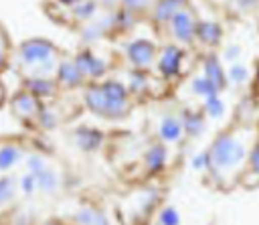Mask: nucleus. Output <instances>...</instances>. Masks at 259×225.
Wrapping results in <instances>:
<instances>
[{
    "label": "nucleus",
    "instance_id": "nucleus-40",
    "mask_svg": "<svg viewBox=\"0 0 259 225\" xmlns=\"http://www.w3.org/2000/svg\"><path fill=\"white\" fill-rule=\"evenodd\" d=\"M57 2H59L61 6H69V8H71V6H73V4H77L79 0H57Z\"/></svg>",
    "mask_w": 259,
    "mask_h": 225
},
{
    "label": "nucleus",
    "instance_id": "nucleus-16",
    "mask_svg": "<svg viewBox=\"0 0 259 225\" xmlns=\"http://www.w3.org/2000/svg\"><path fill=\"white\" fill-rule=\"evenodd\" d=\"M158 134L166 142H178L182 138L184 130H182V124L176 116H164L160 126H158Z\"/></svg>",
    "mask_w": 259,
    "mask_h": 225
},
{
    "label": "nucleus",
    "instance_id": "nucleus-26",
    "mask_svg": "<svg viewBox=\"0 0 259 225\" xmlns=\"http://www.w3.org/2000/svg\"><path fill=\"white\" fill-rule=\"evenodd\" d=\"M16 189L24 197H32L34 193H38L36 191V178H34V174H30V172L24 170L20 176H16Z\"/></svg>",
    "mask_w": 259,
    "mask_h": 225
},
{
    "label": "nucleus",
    "instance_id": "nucleus-4",
    "mask_svg": "<svg viewBox=\"0 0 259 225\" xmlns=\"http://www.w3.org/2000/svg\"><path fill=\"white\" fill-rule=\"evenodd\" d=\"M8 107H10V111H12V116L16 118V120H20L22 124H28V126H32L34 124V118H36V114H38V107H40V103L42 101H38L34 95H30L26 89H18V91H14L8 99Z\"/></svg>",
    "mask_w": 259,
    "mask_h": 225
},
{
    "label": "nucleus",
    "instance_id": "nucleus-15",
    "mask_svg": "<svg viewBox=\"0 0 259 225\" xmlns=\"http://www.w3.org/2000/svg\"><path fill=\"white\" fill-rule=\"evenodd\" d=\"M202 77H206L219 91L227 87V73H225V69H223V65H221V61L217 57H206V61H204V75Z\"/></svg>",
    "mask_w": 259,
    "mask_h": 225
},
{
    "label": "nucleus",
    "instance_id": "nucleus-38",
    "mask_svg": "<svg viewBox=\"0 0 259 225\" xmlns=\"http://www.w3.org/2000/svg\"><path fill=\"white\" fill-rule=\"evenodd\" d=\"M6 99H8V95H6V87H4V83L0 81V107L6 103Z\"/></svg>",
    "mask_w": 259,
    "mask_h": 225
},
{
    "label": "nucleus",
    "instance_id": "nucleus-31",
    "mask_svg": "<svg viewBox=\"0 0 259 225\" xmlns=\"http://www.w3.org/2000/svg\"><path fill=\"white\" fill-rule=\"evenodd\" d=\"M97 213H99V211H95V209H91V207H83V209H79V211L75 213V221H77V225H95Z\"/></svg>",
    "mask_w": 259,
    "mask_h": 225
},
{
    "label": "nucleus",
    "instance_id": "nucleus-35",
    "mask_svg": "<svg viewBox=\"0 0 259 225\" xmlns=\"http://www.w3.org/2000/svg\"><path fill=\"white\" fill-rule=\"evenodd\" d=\"M249 166H251V170L259 176V146H255V148L251 150V154H249Z\"/></svg>",
    "mask_w": 259,
    "mask_h": 225
},
{
    "label": "nucleus",
    "instance_id": "nucleus-5",
    "mask_svg": "<svg viewBox=\"0 0 259 225\" xmlns=\"http://www.w3.org/2000/svg\"><path fill=\"white\" fill-rule=\"evenodd\" d=\"M73 63L77 65V69L81 71V75H83L85 79H93V81H97V79H101V77L107 73V65H105V61H103L101 57H97L91 49H83V51H79V53L75 55Z\"/></svg>",
    "mask_w": 259,
    "mask_h": 225
},
{
    "label": "nucleus",
    "instance_id": "nucleus-8",
    "mask_svg": "<svg viewBox=\"0 0 259 225\" xmlns=\"http://www.w3.org/2000/svg\"><path fill=\"white\" fill-rule=\"evenodd\" d=\"M55 81L59 85V89H79L85 85V77L81 75V71L77 69V65L73 63V59H65L57 63V71H55Z\"/></svg>",
    "mask_w": 259,
    "mask_h": 225
},
{
    "label": "nucleus",
    "instance_id": "nucleus-9",
    "mask_svg": "<svg viewBox=\"0 0 259 225\" xmlns=\"http://www.w3.org/2000/svg\"><path fill=\"white\" fill-rule=\"evenodd\" d=\"M103 140H105L103 132L97 130V128H93V126H77L73 130V142L83 152H95V150H99L103 146Z\"/></svg>",
    "mask_w": 259,
    "mask_h": 225
},
{
    "label": "nucleus",
    "instance_id": "nucleus-36",
    "mask_svg": "<svg viewBox=\"0 0 259 225\" xmlns=\"http://www.w3.org/2000/svg\"><path fill=\"white\" fill-rule=\"evenodd\" d=\"M239 53H241V49H239V47H229V51L225 53V57H227L229 61H233V59H235Z\"/></svg>",
    "mask_w": 259,
    "mask_h": 225
},
{
    "label": "nucleus",
    "instance_id": "nucleus-37",
    "mask_svg": "<svg viewBox=\"0 0 259 225\" xmlns=\"http://www.w3.org/2000/svg\"><path fill=\"white\" fill-rule=\"evenodd\" d=\"M95 225H109V219L99 211V213H97V219H95Z\"/></svg>",
    "mask_w": 259,
    "mask_h": 225
},
{
    "label": "nucleus",
    "instance_id": "nucleus-30",
    "mask_svg": "<svg viewBox=\"0 0 259 225\" xmlns=\"http://www.w3.org/2000/svg\"><path fill=\"white\" fill-rule=\"evenodd\" d=\"M148 87V77H146V73H142V69H134L132 73H130V89L132 91H144Z\"/></svg>",
    "mask_w": 259,
    "mask_h": 225
},
{
    "label": "nucleus",
    "instance_id": "nucleus-10",
    "mask_svg": "<svg viewBox=\"0 0 259 225\" xmlns=\"http://www.w3.org/2000/svg\"><path fill=\"white\" fill-rule=\"evenodd\" d=\"M24 158V148L16 140H0V174L12 172Z\"/></svg>",
    "mask_w": 259,
    "mask_h": 225
},
{
    "label": "nucleus",
    "instance_id": "nucleus-23",
    "mask_svg": "<svg viewBox=\"0 0 259 225\" xmlns=\"http://www.w3.org/2000/svg\"><path fill=\"white\" fill-rule=\"evenodd\" d=\"M97 8H99V6L95 4V0H79L77 4H73V6H71V14H73L77 20L89 22V20H93V18H95Z\"/></svg>",
    "mask_w": 259,
    "mask_h": 225
},
{
    "label": "nucleus",
    "instance_id": "nucleus-21",
    "mask_svg": "<svg viewBox=\"0 0 259 225\" xmlns=\"http://www.w3.org/2000/svg\"><path fill=\"white\" fill-rule=\"evenodd\" d=\"M182 6H184V0H158L156 10H154V16H156V20L166 22V20H170Z\"/></svg>",
    "mask_w": 259,
    "mask_h": 225
},
{
    "label": "nucleus",
    "instance_id": "nucleus-3",
    "mask_svg": "<svg viewBox=\"0 0 259 225\" xmlns=\"http://www.w3.org/2000/svg\"><path fill=\"white\" fill-rule=\"evenodd\" d=\"M99 85H101L103 95H105V101H107V114H105V118H109V120L123 118L125 111H127V105H130L127 87L121 81H117V79H107V81H101Z\"/></svg>",
    "mask_w": 259,
    "mask_h": 225
},
{
    "label": "nucleus",
    "instance_id": "nucleus-33",
    "mask_svg": "<svg viewBox=\"0 0 259 225\" xmlns=\"http://www.w3.org/2000/svg\"><path fill=\"white\" fill-rule=\"evenodd\" d=\"M190 166H192L194 170H204V168H208V166H210V160H208V152H200V154L192 156V160H190Z\"/></svg>",
    "mask_w": 259,
    "mask_h": 225
},
{
    "label": "nucleus",
    "instance_id": "nucleus-19",
    "mask_svg": "<svg viewBox=\"0 0 259 225\" xmlns=\"http://www.w3.org/2000/svg\"><path fill=\"white\" fill-rule=\"evenodd\" d=\"M34 124H36L40 130H45V132H51V130H55V128L59 126V114L53 109V105H51L49 101H42V103H40L38 114H36V118H34Z\"/></svg>",
    "mask_w": 259,
    "mask_h": 225
},
{
    "label": "nucleus",
    "instance_id": "nucleus-34",
    "mask_svg": "<svg viewBox=\"0 0 259 225\" xmlns=\"http://www.w3.org/2000/svg\"><path fill=\"white\" fill-rule=\"evenodd\" d=\"M148 2L150 0H121V6L127 12H138V10H144L148 6Z\"/></svg>",
    "mask_w": 259,
    "mask_h": 225
},
{
    "label": "nucleus",
    "instance_id": "nucleus-32",
    "mask_svg": "<svg viewBox=\"0 0 259 225\" xmlns=\"http://www.w3.org/2000/svg\"><path fill=\"white\" fill-rule=\"evenodd\" d=\"M158 219H160V225H180V213L174 207H164Z\"/></svg>",
    "mask_w": 259,
    "mask_h": 225
},
{
    "label": "nucleus",
    "instance_id": "nucleus-6",
    "mask_svg": "<svg viewBox=\"0 0 259 225\" xmlns=\"http://www.w3.org/2000/svg\"><path fill=\"white\" fill-rule=\"evenodd\" d=\"M22 89H26L38 101H51L59 93V85H57L55 77H40V75H24Z\"/></svg>",
    "mask_w": 259,
    "mask_h": 225
},
{
    "label": "nucleus",
    "instance_id": "nucleus-1",
    "mask_svg": "<svg viewBox=\"0 0 259 225\" xmlns=\"http://www.w3.org/2000/svg\"><path fill=\"white\" fill-rule=\"evenodd\" d=\"M14 65L24 75H40V77H55L57 71V45L45 36H30L18 43L12 51Z\"/></svg>",
    "mask_w": 259,
    "mask_h": 225
},
{
    "label": "nucleus",
    "instance_id": "nucleus-27",
    "mask_svg": "<svg viewBox=\"0 0 259 225\" xmlns=\"http://www.w3.org/2000/svg\"><path fill=\"white\" fill-rule=\"evenodd\" d=\"M192 91L196 93V95H200V97H210V95H219V89L206 79V77H196L194 81H192Z\"/></svg>",
    "mask_w": 259,
    "mask_h": 225
},
{
    "label": "nucleus",
    "instance_id": "nucleus-13",
    "mask_svg": "<svg viewBox=\"0 0 259 225\" xmlns=\"http://www.w3.org/2000/svg\"><path fill=\"white\" fill-rule=\"evenodd\" d=\"M170 22H172V32H174V36H176L180 43H190V41H192V36H194V20H192V16H190L188 12L178 10V12L170 18Z\"/></svg>",
    "mask_w": 259,
    "mask_h": 225
},
{
    "label": "nucleus",
    "instance_id": "nucleus-14",
    "mask_svg": "<svg viewBox=\"0 0 259 225\" xmlns=\"http://www.w3.org/2000/svg\"><path fill=\"white\" fill-rule=\"evenodd\" d=\"M194 34H196V39H198L200 43L210 45V47L219 45V41L223 39L221 26H219L217 22H210V20H202V22L194 24Z\"/></svg>",
    "mask_w": 259,
    "mask_h": 225
},
{
    "label": "nucleus",
    "instance_id": "nucleus-7",
    "mask_svg": "<svg viewBox=\"0 0 259 225\" xmlns=\"http://www.w3.org/2000/svg\"><path fill=\"white\" fill-rule=\"evenodd\" d=\"M127 59L136 69H148L156 59V47L152 41L136 39L127 45Z\"/></svg>",
    "mask_w": 259,
    "mask_h": 225
},
{
    "label": "nucleus",
    "instance_id": "nucleus-20",
    "mask_svg": "<svg viewBox=\"0 0 259 225\" xmlns=\"http://www.w3.org/2000/svg\"><path fill=\"white\" fill-rule=\"evenodd\" d=\"M180 124H182V130H184L188 136H200V134L204 132V118H202V114H196V111H182Z\"/></svg>",
    "mask_w": 259,
    "mask_h": 225
},
{
    "label": "nucleus",
    "instance_id": "nucleus-22",
    "mask_svg": "<svg viewBox=\"0 0 259 225\" xmlns=\"http://www.w3.org/2000/svg\"><path fill=\"white\" fill-rule=\"evenodd\" d=\"M18 189H16V176L8 174H0V207L8 205L14 201Z\"/></svg>",
    "mask_w": 259,
    "mask_h": 225
},
{
    "label": "nucleus",
    "instance_id": "nucleus-28",
    "mask_svg": "<svg viewBox=\"0 0 259 225\" xmlns=\"http://www.w3.org/2000/svg\"><path fill=\"white\" fill-rule=\"evenodd\" d=\"M204 111H206L210 118H214V120L223 118V114H225V103H223V99H221L219 95L206 97V99H204Z\"/></svg>",
    "mask_w": 259,
    "mask_h": 225
},
{
    "label": "nucleus",
    "instance_id": "nucleus-12",
    "mask_svg": "<svg viewBox=\"0 0 259 225\" xmlns=\"http://www.w3.org/2000/svg\"><path fill=\"white\" fill-rule=\"evenodd\" d=\"M180 67H182V49L174 47V45H168L160 59H158V69L164 77H174L180 73Z\"/></svg>",
    "mask_w": 259,
    "mask_h": 225
},
{
    "label": "nucleus",
    "instance_id": "nucleus-11",
    "mask_svg": "<svg viewBox=\"0 0 259 225\" xmlns=\"http://www.w3.org/2000/svg\"><path fill=\"white\" fill-rule=\"evenodd\" d=\"M83 103H85V107L93 116L105 118V114H107V101H105L103 89H101V85L97 81H91V83L85 85V89H83Z\"/></svg>",
    "mask_w": 259,
    "mask_h": 225
},
{
    "label": "nucleus",
    "instance_id": "nucleus-41",
    "mask_svg": "<svg viewBox=\"0 0 259 225\" xmlns=\"http://www.w3.org/2000/svg\"><path fill=\"white\" fill-rule=\"evenodd\" d=\"M45 225H59V223H45Z\"/></svg>",
    "mask_w": 259,
    "mask_h": 225
},
{
    "label": "nucleus",
    "instance_id": "nucleus-17",
    "mask_svg": "<svg viewBox=\"0 0 259 225\" xmlns=\"http://www.w3.org/2000/svg\"><path fill=\"white\" fill-rule=\"evenodd\" d=\"M166 158H168V150L164 144H152L144 154V162H146V168L150 172L162 170L166 166Z\"/></svg>",
    "mask_w": 259,
    "mask_h": 225
},
{
    "label": "nucleus",
    "instance_id": "nucleus-2",
    "mask_svg": "<svg viewBox=\"0 0 259 225\" xmlns=\"http://www.w3.org/2000/svg\"><path fill=\"white\" fill-rule=\"evenodd\" d=\"M245 156H247V150L239 138L231 134H219L208 150V160H210L208 168L231 170V168H237L245 160Z\"/></svg>",
    "mask_w": 259,
    "mask_h": 225
},
{
    "label": "nucleus",
    "instance_id": "nucleus-29",
    "mask_svg": "<svg viewBox=\"0 0 259 225\" xmlns=\"http://www.w3.org/2000/svg\"><path fill=\"white\" fill-rule=\"evenodd\" d=\"M229 79H231L235 85H243V83L249 79V71H247V67L241 65V63H233V65L229 67Z\"/></svg>",
    "mask_w": 259,
    "mask_h": 225
},
{
    "label": "nucleus",
    "instance_id": "nucleus-25",
    "mask_svg": "<svg viewBox=\"0 0 259 225\" xmlns=\"http://www.w3.org/2000/svg\"><path fill=\"white\" fill-rule=\"evenodd\" d=\"M24 166H26V172H30V174H38V172H42L45 168H49L51 164H49V160H47V156L45 154H40V152H30V154H24Z\"/></svg>",
    "mask_w": 259,
    "mask_h": 225
},
{
    "label": "nucleus",
    "instance_id": "nucleus-18",
    "mask_svg": "<svg viewBox=\"0 0 259 225\" xmlns=\"http://www.w3.org/2000/svg\"><path fill=\"white\" fill-rule=\"evenodd\" d=\"M34 178H36V191L38 193H45V195L55 193L59 189V184H61V176H59V172L53 166H49L42 172L34 174Z\"/></svg>",
    "mask_w": 259,
    "mask_h": 225
},
{
    "label": "nucleus",
    "instance_id": "nucleus-39",
    "mask_svg": "<svg viewBox=\"0 0 259 225\" xmlns=\"http://www.w3.org/2000/svg\"><path fill=\"white\" fill-rule=\"evenodd\" d=\"M115 2H117V0H95V4H97V6H103V8H111Z\"/></svg>",
    "mask_w": 259,
    "mask_h": 225
},
{
    "label": "nucleus",
    "instance_id": "nucleus-24",
    "mask_svg": "<svg viewBox=\"0 0 259 225\" xmlns=\"http://www.w3.org/2000/svg\"><path fill=\"white\" fill-rule=\"evenodd\" d=\"M12 43H10V36L8 32L0 26V75L4 71L10 69V61H12Z\"/></svg>",
    "mask_w": 259,
    "mask_h": 225
}]
</instances>
